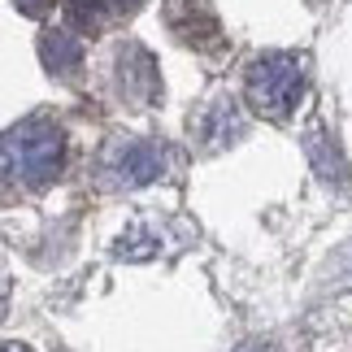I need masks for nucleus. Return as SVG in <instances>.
Masks as SVG:
<instances>
[{"label": "nucleus", "mask_w": 352, "mask_h": 352, "mask_svg": "<svg viewBox=\"0 0 352 352\" xmlns=\"http://www.w3.org/2000/svg\"><path fill=\"white\" fill-rule=\"evenodd\" d=\"M61 166H65V135L48 113H31V118L13 122L5 131V174H9V183L44 192V187L57 183Z\"/></svg>", "instance_id": "f257e3e1"}, {"label": "nucleus", "mask_w": 352, "mask_h": 352, "mask_svg": "<svg viewBox=\"0 0 352 352\" xmlns=\"http://www.w3.org/2000/svg\"><path fill=\"white\" fill-rule=\"evenodd\" d=\"M309 87V57L305 52H256L243 70V100L256 118L283 122L296 113Z\"/></svg>", "instance_id": "f03ea898"}, {"label": "nucleus", "mask_w": 352, "mask_h": 352, "mask_svg": "<svg viewBox=\"0 0 352 352\" xmlns=\"http://www.w3.org/2000/svg\"><path fill=\"white\" fill-rule=\"evenodd\" d=\"M113 83H118V96L126 104H153L161 96V74H157V61L144 44H118L113 52Z\"/></svg>", "instance_id": "7ed1b4c3"}, {"label": "nucleus", "mask_w": 352, "mask_h": 352, "mask_svg": "<svg viewBox=\"0 0 352 352\" xmlns=\"http://www.w3.org/2000/svg\"><path fill=\"white\" fill-rule=\"evenodd\" d=\"M109 170L118 174L126 187H148L166 174V148L153 144V140H126V144H113L109 153Z\"/></svg>", "instance_id": "20e7f679"}, {"label": "nucleus", "mask_w": 352, "mask_h": 352, "mask_svg": "<svg viewBox=\"0 0 352 352\" xmlns=\"http://www.w3.org/2000/svg\"><path fill=\"white\" fill-rule=\"evenodd\" d=\"M166 18H170L174 39H179V44H187V48H213V44L222 39V26H218V18L209 13L205 0H170Z\"/></svg>", "instance_id": "39448f33"}, {"label": "nucleus", "mask_w": 352, "mask_h": 352, "mask_svg": "<svg viewBox=\"0 0 352 352\" xmlns=\"http://www.w3.org/2000/svg\"><path fill=\"white\" fill-rule=\"evenodd\" d=\"M83 35H74L70 26H52V31L39 35V61H44L48 74L57 78H70L83 70V44H78Z\"/></svg>", "instance_id": "423d86ee"}, {"label": "nucleus", "mask_w": 352, "mask_h": 352, "mask_svg": "<svg viewBox=\"0 0 352 352\" xmlns=\"http://www.w3.org/2000/svg\"><path fill=\"white\" fill-rule=\"evenodd\" d=\"M196 135H200V144L209 148V153H222V148H231L239 135H243V126H239V109H235V100H213L205 113H200V122H196Z\"/></svg>", "instance_id": "0eeeda50"}, {"label": "nucleus", "mask_w": 352, "mask_h": 352, "mask_svg": "<svg viewBox=\"0 0 352 352\" xmlns=\"http://www.w3.org/2000/svg\"><path fill=\"white\" fill-rule=\"evenodd\" d=\"M109 0H65V26L83 39H96L109 22Z\"/></svg>", "instance_id": "6e6552de"}, {"label": "nucleus", "mask_w": 352, "mask_h": 352, "mask_svg": "<svg viewBox=\"0 0 352 352\" xmlns=\"http://www.w3.org/2000/svg\"><path fill=\"white\" fill-rule=\"evenodd\" d=\"M13 9L26 13V18H48V13L57 9V0H13Z\"/></svg>", "instance_id": "1a4fd4ad"}, {"label": "nucleus", "mask_w": 352, "mask_h": 352, "mask_svg": "<svg viewBox=\"0 0 352 352\" xmlns=\"http://www.w3.org/2000/svg\"><path fill=\"white\" fill-rule=\"evenodd\" d=\"M235 352H278L274 344H265V340H248V344H239Z\"/></svg>", "instance_id": "9d476101"}, {"label": "nucleus", "mask_w": 352, "mask_h": 352, "mask_svg": "<svg viewBox=\"0 0 352 352\" xmlns=\"http://www.w3.org/2000/svg\"><path fill=\"white\" fill-rule=\"evenodd\" d=\"M109 5H113L118 13H135V9H140V5H144V0H109Z\"/></svg>", "instance_id": "9b49d317"}, {"label": "nucleus", "mask_w": 352, "mask_h": 352, "mask_svg": "<svg viewBox=\"0 0 352 352\" xmlns=\"http://www.w3.org/2000/svg\"><path fill=\"white\" fill-rule=\"evenodd\" d=\"M5 352H31V348H26V344H13V340H9V344H5Z\"/></svg>", "instance_id": "f8f14e48"}]
</instances>
